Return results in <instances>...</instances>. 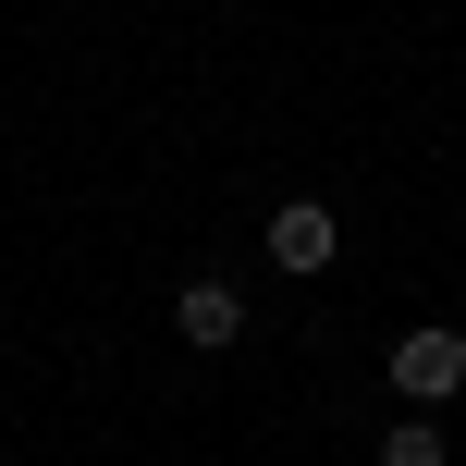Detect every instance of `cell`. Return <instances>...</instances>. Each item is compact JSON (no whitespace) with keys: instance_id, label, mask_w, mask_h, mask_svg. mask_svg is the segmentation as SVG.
Wrapping results in <instances>:
<instances>
[{"instance_id":"1","label":"cell","mask_w":466,"mask_h":466,"mask_svg":"<svg viewBox=\"0 0 466 466\" xmlns=\"http://www.w3.org/2000/svg\"><path fill=\"white\" fill-rule=\"evenodd\" d=\"M393 393L418 405V418L454 405V393H466V331H405V344H393Z\"/></svg>"},{"instance_id":"2","label":"cell","mask_w":466,"mask_h":466,"mask_svg":"<svg viewBox=\"0 0 466 466\" xmlns=\"http://www.w3.org/2000/svg\"><path fill=\"white\" fill-rule=\"evenodd\" d=\"M172 331H185V344H197V356H221V344H233V331H246V295H233V282H221V270H197V282H185V295H172Z\"/></svg>"},{"instance_id":"3","label":"cell","mask_w":466,"mask_h":466,"mask_svg":"<svg viewBox=\"0 0 466 466\" xmlns=\"http://www.w3.org/2000/svg\"><path fill=\"white\" fill-rule=\"evenodd\" d=\"M331 246H344V221H331L319 197H295V209H270V258H282V270H331Z\"/></svg>"},{"instance_id":"4","label":"cell","mask_w":466,"mask_h":466,"mask_svg":"<svg viewBox=\"0 0 466 466\" xmlns=\"http://www.w3.org/2000/svg\"><path fill=\"white\" fill-rule=\"evenodd\" d=\"M380 466H454V454H442V430H430V418H405L393 442H380Z\"/></svg>"}]
</instances>
